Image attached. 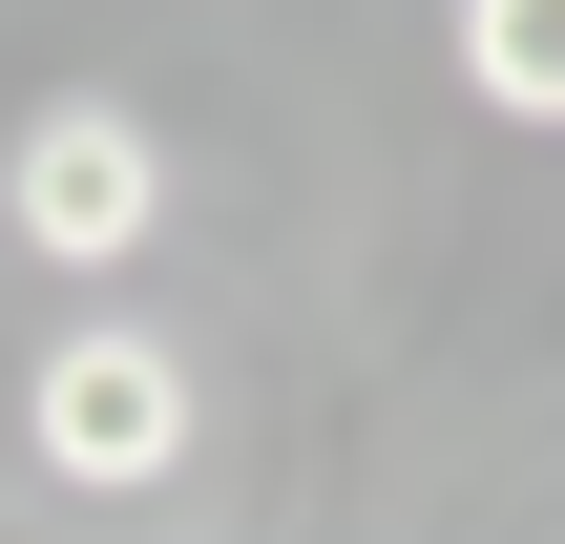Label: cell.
I'll return each instance as SVG.
<instances>
[{"mask_svg":"<svg viewBox=\"0 0 565 544\" xmlns=\"http://www.w3.org/2000/svg\"><path fill=\"white\" fill-rule=\"evenodd\" d=\"M189 356L147 335V314H63L42 356H21V461L63 482V503H147V482H189Z\"/></svg>","mask_w":565,"mask_h":544,"instance_id":"6da1fadb","label":"cell"},{"mask_svg":"<svg viewBox=\"0 0 565 544\" xmlns=\"http://www.w3.org/2000/svg\"><path fill=\"white\" fill-rule=\"evenodd\" d=\"M0 210H21L42 273H126V252L168 231V147H147V105H42L21 168H0Z\"/></svg>","mask_w":565,"mask_h":544,"instance_id":"7a4b0ae2","label":"cell"},{"mask_svg":"<svg viewBox=\"0 0 565 544\" xmlns=\"http://www.w3.org/2000/svg\"><path fill=\"white\" fill-rule=\"evenodd\" d=\"M461 105L482 126H565V0H461Z\"/></svg>","mask_w":565,"mask_h":544,"instance_id":"3957f363","label":"cell"}]
</instances>
